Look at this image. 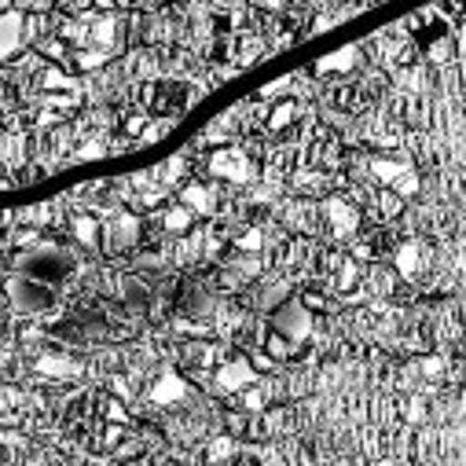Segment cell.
I'll list each match as a JSON object with an SVG mask.
<instances>
[{
	"mask_svg": "<svg viewBox=\"0 0 466 466\" xmlns=\"http://www.w3.org/2000/svg\"><path fill=\"white\" fill-rule=\"evenodd\" d=\"M59 37L70 45V56L81 70H96L122 52V19L114 12H85L59 23Z\"/></svg>",
	"mask_w": 466,
	"mask_h": 466,
	"instance_id": "cell-1",
	"label": "cell"
},
{
	"mask_svg": "<svg viewBox=\"0 0 466 466\" xmlns=\"http://www.w3.org/2000/svg\"><path fill=\"white\" fill-rule=\"evenodd\" d=\"M23 276H34V279H41V283H59V279H66V272L74 268V261H70V254L63 250V247H52V243H34V247H26L23 250V258H19V265H15Z\"/></svg>",
	"mask_w": 466,
	"mask_h": 466,
	"instance_id": "cell-2",
	"label": "cell"
},
{
	"mask_svg": "<svg viewBox=\"0 0 466 466\" xmlns=\"http://www.w3.org/2000/svg\"><path fill=\"white\" fill-rule=\"evenodd\" d=\"M368 173H371L375 184L390 187V191L400 195V198H411V195L419 191V173H415V166H411L408 158H382V155H371V158H368Z\"/></svg>",
	"mask_w": 466,
	"mask_h": 466,
	"instance_id": "cell-3",
	"label": "cell"
},
{
	"mask_svg": "<svg viewBox=\"0 0 466 466\" xmlns=\"http://www.w3.org/2000/svg\"><path fill=\"white\" fill-rule=\"evenodd\" d=\"M272 334L290 349V353H294L301 341H309V334H312V312L305 309V301H298V298L283 301L276 309V316H272Z\"/></svg>",
	"mask_w": 466,
	"mask_h": 466,
	"instance_id": "cell-4",
	"label": "cell"
},
{
	"mask_svg": "<svg viewBox=\"0 0 466 466\" xmlns=\"http://www.w3.org/2000/svg\"><path fill=\"white\" fill-rule=\"evenodd\" d=\"M5 290H8V298H12V305H15L19 312H45V309L56 301V287H52V283H41V279L23 276V272H15V276L5 283Z\"/></svg>",
	"mask_w": 466,
	"mask_h": 466,
	"instance_id": "cell-5",
	"label": "cell"
},
{
	"mask_svg": "<svg viewBox=\"0 0 466 466\" xmlns=\"http://www.w3.org/2000/svg\"><path fill=\"white\" fill-rule=\"evenodd\" d=\"M209 173H213V177H224V180H231V184H250V180H254V162H250V155H243L239 147H224V151H217V155L209 158Z\"/></svg>",
	"mask_w": 466,
	"mask_h": 466,
	"instance_id": "cell-6",
	"label": "cell"
},
{
	"mask_svg": "<svg viewBox=\"0 0 466 466\" xmlns=\"http://www.w3.org/2000/svg\"><path fill=\"white\" fill-rule=\"evenodd\" d=\"M26 41V15L19 8H5L0 12V59H15Z\"/></svg>",
	"mask_w": 466,
	"mask_h": 466,
	"instance_id": "cell-7",
	"label": "cell"
},
{
	"mask_svg": "<svg viewBox=\"0 0 466 466\" xmlns=\"http://www.w3.org/2000/svg\"><path fill=\"white\" fill-rule=\"evenodd\" d=\"M213 382H217L220 393H243V390H250L258 382V371H254V364L247 357H236V360H224L217 368Z\"/></svg>",
	"mask_w": 466,
	"mask_h": 466,
	"instance_id": "cell-8",
	"label": "cell"
},
{
	"mask_svg": "<svg viewBox=\"0 0 466 466\" xmlns=\"http://www.w3.org/2000/svg\"><path fill=\"white\" fill-rule=\"evenodd\" d=\"M103 239H106V250H129V247H137V239H140V220L133 217V213H114L103 228Z\"/></svg>",
	"mask_w": 466,
	"mask_h": 466,
	"instance_id": "cell-9",
	"label": "cell"
},
{
	"mask_svg": "<svg viewBox=\"0 0 466 466\" xmlns=\"http://www.w3.org/2000/svg\"><path fill=\"white\" fill-rule=\"evenodd\" d=\"M323 213H327V220H330V231L338 239H349L353 231L360 228V213H357V206H349L345 198H338V195H330L327 202H323Z\"/></svg>",
	"mask_w": 466,
	"mask_h": 466,
	"instance_id": "cell-10",
	"label": "cell"
},
{
	"mask_svg": "<svg viewBox=\"0 0 466 466\" xmlns=\"http://www.w3.org/2000/svg\"><path fill=\"white\" fill-rule=\"evenodd\" d=\"M426 268H430V250H426V243H419V239H411V243H404L400 250H397V272L404 276V279H422L426 276Z\"/></svg>",
	"mask_w": 466,
	"mask_h": 466,
	"instance_id": "cell-11",
	"label": "cell"
},
{
	"mask_svg": "<svg viewBox=\"0 0 466 466\" xmlns=\"http://www.w3.org/2000/svg\"><path fill=\"white\" fill-rule=\"evenodd\" d=\"M151 404H158V408H169V404H180L184 397H187V382L177 375V371H162L158 375V382L151 386Z\"/></svg>",
	"mask_w": 466,
	"mask_h": 466,
	"instance_id": "cell-12",
	"label": "cell"
},
{
	"mask_svg": "<svg viewBox=\"0 0 466 466\" xmlns=\"http://www.w3.org/2000/svg\"><path fill=\"white\" fill-rule=\"evenodd\" d=\"M357 66H360V48H357V45H345V48H338L334 56H323V59L316 63L319 74H345V70H357Z\"/></svg>",
	"mask_w": 466,
	"mask_h": 466,
	"instance_id": "cell-13",
	"label": "cell"
},
{
	"mask_svg": "<svg viewBox=\"0 0 466 466\" xmlns=\"http://www.w3.org/2000/svg\"><path fill=\"white\" fill-rule=\"evenodd\" d=\"M37 371H41V375H52V379H77V375H81V364L70 360V357L48 353V357L37 360Z\"/></svg>",
	"mask_w": 466,
	"mask_h": 466,
	"instance_id": "cell-14",
	"label": "cell"
},
{
	"mask_svg": "<svg viewBox=\"0 0 466 466\" xmlns=\"http://www.w3.org/2000/svg\"><path fill=\"white\" fill-rule=\"evenodd\" d=\"M180 202H184L191 213H202V217L213 213V195H209L202 184H187V187L180 191Z\"/></svg>",
	"mask_w": 466,
	"mask_h": 466,
	"instance_id": "cell-15",
	"label": "cell"
},
{
	"mask_svg": "<svg viewBox=\"0 0 466 466\" xmlns=\"http://www.w3.org/2000/svg\"><path fill=\"white\" fill-rule=\"evenodd\" d=\"M191 220H195V213H191L184 202L162 213V224H166V231H173V236H180V231H187V228H191Z\"/></svg>",
	"mask_w": 466,
	"mask_h": 466,
	"instance_id": "cell-16",
	"label": "cell"
},
{
	"mask_svg": "<svg viewBox=\"0 0 466 466\" xmlns=\"http://www.w3.org/2000/svg\"><path fill=\"white\" fill-rule=\"evenodd\" d=\"M74 236H77V243L96 247V243H99V224H96L88 213H81V217H74Z\"/></svg>",
	"mask_w": 466,
	"mask_h": 466,
	"instance_id": "cell-17",
	"label": "cell"
},
{
	"mask_svg": "<svg viewBox=\"0 0 466 466\" xmlns=\"http://www.w3.org/2000/svg\"><path fill=\"white\" fill-rule=\"evenodd\" d=\"M294 114H298V103H294V99L279 103V106H276V114L268 118V129H272V133H283V129L294 122Z\"/></svg>",
	"mask_w": 466,
	"mask_h": 466,
	"instance_id": "cell-18",
	"label": "cell"
},
{
	"mask_svg": "<svg viewBox=\"0 0 466 466\" xmlns=\"http://www.w3.org/2000/svg\"><path fill=\"white\" fill-rule=\"evenodd\" d=\"M400 206H404V198H400V195H393L390 187H382V191H379V209H382L386 217H397V213H400Z\"/></svg>",
	"mask_w": 466,
	"mask_h": 466,
	"instance_id": "cell-19",
	"label": "cell"
},
{
	"mask_svg": "<svg viewBox=\"0 0 466 466\" xmlns=\"http://www.w3.org/2000/svg\"><path fill=\"white\" fill-rule=\"evenodd\" d=\"M357 279H360V268H357L353 261H345V265H341V272H338V290L345 294V290H349V287H353Z\"/></svg>",
	"mask_w": 466,
	"mask_h": 466,
	"instance_id": "cell-20",
	"label": "cell"
},
{
	"mask_svg": "<svg viewBox=\"0 0 466 466\" xmlns=\"http://www.w3.org/2000/svg\"><path fill=\"white\" fill-rule=\"evenodd\" d=\"M239 250H261V231H247L239 239Z\"/></svg>",
	"mask_w": 466,
	"mask_h": 466,
	"instance_id": "cell-21",
	"label": "cell"
},
{
	"mask_svg": "<svg viewBox=\"0 0 466 466\" xmlns=\"http://www.w3.org/2000/svg\"><path fill=\"white\" fill-rule=\"evenodd\" d=\"M209 5L220 12H243V0H209Z\"/></svg>",
	"mask_w": 466,
	"mask_h": 466,
	"instance_id": "cell-22",
	"label": "cell"
},
{
	"mask_svg": "<svg viewBox=\"0 0 466 466\" xmlns=\"http://www.w3.org/2000/svg\"><path fill=\"white\" fill-rule=\"evenodd\" d=\"M254 5H258V8H268V12H279L287 0H254Z\"/></svg>",
	"mask_w": 466,
	"mask_h": 466,
	"instance_id": "cell-23",
	"label": "cell"
},
{
	"mask_svg": "<svg viewBox=\"0 0 466 466\" xmlns=\"http://www.w3.org/2000/svg\"><path fill=\"white\" fill-rule=\"evenodd\" d=\"M99 155H103V147H99V144H92V147H81V151H77V158H99Z\"/></svg>",
	"mask_w": 466,
	"mask_h": 466,
	"instance_id": "cell-24",
	"label": "cell"
},
{
	"mask_svg": "<svg viewBox=\"0 0 466 466\" xmlns=\"http://www.w3.org/2000/svg\"><path fill=\"white\" fill-rule=\"evenodd\" d=\"M8 220H12V217H8V213H0V228H5V224H8Z\"/></svg>",
	"mask_w": 466,
	"mask_h": 466,
	"instance_id": "cell-25",
	"label": "cell"
}]
</instances>
